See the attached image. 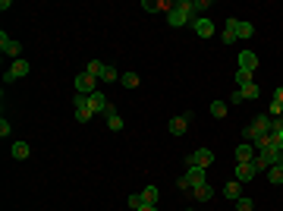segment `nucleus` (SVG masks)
Here are the masks:
<instances>
[{"label": "nucleus", "mask_w": 283, "mask_h": 211, "mask_svg": "<svg viewBox=\"0 0 283 211\" xmlns=\"http://www.w3.org/2000/svg\"><path fill=\"white\" fill-rule=\"evenodd\" d=\"M208 110H211V117H217V120L226 117V104L223 101H211V107H208Z\"/></svg>", "instance_id": "obj_21"}, {"label": "nucleus", "mask_w": 283, "mask_h": 211, "mask_svg": "<svg viewBox=\"0 0 283 211\" xmlns=\"http://www.w3.org/2000/svg\"><path fill=\"white\" fill-rule=\"evenodd\" d=\"M255 35V26L252 22H239L236 26V38H252Z\"/></svg>", "instance_id": "obj_22"}, {"label": "nucleus", "mask_w": 283, "mask_h": 211, "mask_svg": "<svg viewBox=\"0 0 283 211\" xmlns=\"http://www.w3.org/2000/svg\"><path fill=\"white\" fill-rule=\"evenodd\" d=\"M242 95H245V101H252V98H258V85L252 82V85H245V88H239Z\"/></svg>", "instance_id": "obj_28"}, {"label": "nucleus", "mask_w": 283, "mask_h": 211, "mask_svg": "<svg viewBox=\"0 0 283 211\" xmlns=\"http://www.w3.org/2000/svg\"><path fill=\"white\" fill-rule=\"evenodd\" d=\"M104 69H107V63H101V60H88V63H85V73H88V76H94L98 82H101Z\"/></svg>", "instance_id": "obj_16"}, {"label": "nucleus", "mask_w": 283, "mask_h": 211, "mask_svg": "<svg viewBox=\"0 0 283 211\" xmlns=\"http://www.w3.org/2000/svg\"><path fill=\"white\" fill-rule=\"evenodd\" d=\"M186 129H189L186 117H173V120H170V132H173V136H186Z\"/></svg>", "instance_id": "obj_17"}, {"label": "nucleus", "mask_w": 283, "mask_h": 211, "mask_svg": "<svg viewBox=\"0 0 283 211\" xmlns=\"http://www.w3.org/2000/svg\"><path fill=\"white\" fill-rule=\"evenodd\" d=\"M271 155H274V164H277V167H283V145L271 148Z\"/></svg>", "instance_id": "obj_31"}, {"label": "nucleus", "mask_w": 283, "mask_h": 211, "mask_svg": "<svg viewBox=\"0 0 283 211\" xmlns=\"http://www.w3.org/2000/svg\"><path fill=\"white\" fill-rule=\"evenodd\" d=\"M129 208H132V211L145 208V199H142V193H132V196H129Z\"/></svg>", "instance_id": "obj_26"}, {"label": "nucleus", "mask_w": 283, "mask_h": 211, "mask_svg": "<svg viewBox=\"0 0 283 211\" xmlns=\"http://www.w3.org/2000/svg\"><path fill=\"white\" fill-rule=\"evenodd\" d=\"M255 66H258V57H255L252 51H242V54H239V66H236V69H245V73H252Z\"/></svg>", "instance_id": "obj_12"}, {"label": "nucleus", "mask_w": 283, "mask_h": 211, "mask_svg": "<svg viewBox=\"0 0 283 211\" xmlns=\"http://www.w3.org/2000/svg\"><path fill=\"white\" fill-rule=\"evenodd\" d=\"M274 136H277V142H280V145H283V123H280V129H277V132H274Z\"/></svg>", "instance_id": "obj_35"}, {"label": "nucleus", "mask_w": 283, "mask_h": 211, "mask_svg": "<svg viewBox=\"0 0 283 211\" xmlns=\"http://www.w3.org/2000/svg\"><path fill=\"white\" fill-rule=\"evenodd\" d=\"M192 29H195V35H198V38H211V35H214V22H211L208 16L192 19Z\"/></svg>", "instance_id": "obj_7"}, {"label": "nucleus", "mask_w": 283, "mask_h": 211, "mask_svg": "<svg viewBox=\"0 0 283 211\" xmlns=\"http://www.w3.org/2000/svg\"><path fill=\"white\" fill-rule=\"evenodd\" d=\"M139 211H158V205H145V208H139Z\"/></svg>", "instance_id": "obj_36"}, {"label": "nucleus", "mask_w": 283, "mask_h": 211, "mask_svg": "<svg viewBox=\"0 0 283 211\" xmlns=\"http://www.w3.org/2000/svg\"><path fill=\"white\" fill-rule=\"evenodd\" d=\"M236 26H239V19H226V26H223V44H233L236 41Z\"/></svg>", "instance_id": "obj_15"}, {"label": "nucleus", "mask_w": 283, "mask_h": 211, "mask_svg": "<svg viewBox=\"0 0 283 211\" xmlns=\"http://www.w3.org/2000/svg\"><path fill=\"white\" fill-rule=\"evenodd\" d=\"M252 164H255V170H271L274 167V155L271 151H258V155L252 158Z\"/></svg>", "instance_id": "obj_10"}, {"label": "nucleus", "mask_w": 283, "mask_h": 211, "mask_svg": "<svg viewBox=\"0 0 283 211\" xmlns=\"http://www.w3.org/2000/svg\"><path fill=\"white\" fill-rule=\"evenodd\" d=\"M192 16H195L192 0H179V4H173V10L167 13V22L173 26V29H179V26H186V22H192Z\"/></svg>", "instance_id": "obj_1"}, {"label": "nucleus", "mask_w": 283, "mask_h": 211, "mask_svg": "<svg viewBox=\"0 0 283 211\" xmlns=\"http://www.w3.org/2000/svg\"><path fill=\"white\" fill-rule=\"evenodd\" d=\"M236 211H255L252 199H236Z\"/></svg>", "instance_id": "obj_30"}, {"label": "nucleus", "mask_w": 283, "mask_h": 211, "mask_svg": "<svg viewBox=\"0 0 283 211\" xmlns=\"http://www.w3.org/2000/svg\"><path fill=\"white\" fill-rule=\"evenodd\" d=\"M117 79H120V73L107 63V69H104V76H101V82H117Z\"/></svg>", "instance_id": "obj_27"}, {"label": "nucleus", "mask_w": 283, "mask_h": 211, "mask_svg": "<svg viewBox=\"0 0 283 211\" xmlns=\"http://www.w3.org/2000/svg\"><path fill=\"white\" fill-rule=\"evenodd\" d=\"M268 180H271L274 186H280V183H283V167H277V164H274V167L268 170Z\"/></svg>", "instance_id": "obj_24"}, {"label": "nucleus", "mask_w": 283, "mask_h": 211, "mask_svg": "<svg viewBox=\"0 0 283 211\" xmlns=\"http://www.w3.org/2000/svg\"><path fill=\"white\" fill-rule=\"evenodd\" d=\"M72 85H75V95H94V91H98V85H101V82L94 79V76H88V73L82 69L79 76H75V82H72Z\"/></svg>", "instance_id": "obj_2"}, {"label": "nucleus", "mask_w": 283, "mask_h": 211, "mask_svg": "<svg viewBox=\"0 0 283 211\" xmlns=\"http://www.w3.org/2000/svg\"><path fill=\"white\" fill-rule=\"evenodd\" d=\"M255 158V148H252V142H242V145H236V164H245V161H252Z\"/></svg>", "instance_id": "obj_13"}, {"label": "nucleus", "mask_w": 283, "mask_h": 211, "mask_svg": "<svg viewBox=\"0 0 283 211\" xmlns=\"http://www.w3.org/2000/svg\"><path fill=\"white\" fill-rule=\"evenodd\" d=\"M29 60H13V66L4 73V82H16V79H22V76H29Z\"/></svg>", "instance_id": "obj_4"}, {"label": "nucleus", "mask_w": 283, "mask_h": 211, "mask_svg": "<svg viewBox=\"0 0 283 211\" xmlns=\"http://www.w3.org/2000/svg\"><path fill=\"white\" fill-rule=\"evenodd\" d=\"M189 193H192L198 202H211L214 199V189L211 186H208V183H198V186H192V189H189Z\"/></svg>", "instance_id": "obj_11"}, {"label": "nucleus", "mask_w": 283, "mask_h": 211, "mask_svg": "<svg viewBox=\"0 0 283 211\" xmlns=\"http://www.w3.org/2000/svg\"><path fill=\"white\" fill-rule=\"evenodd\" d=\"M274 101H280V104H283V85H277V88H274Z\"/></svg>", "instance_id": "obj_34"}, {"label": "nucleus", "mask_w": 283, "mask_h": 211, "mask_svg": "<svg viewBox=\"0 0 283 211\" xmlns=\"http://www.w3.org/2000/svg\"><path fill=\"white\" fill-rule=\"evenodd\" d=\"M142 199H145V205H158V186H145Z\"/></svg>", "instance_id": "obj_20"}, {"label": "nucleus", "mask_w": 283, "mask_h": 211, "mask_svg": "<svg viewBox=\"0 0 283 211\" xmlns=\"http://www.w3.org/2000/svg\"><path fill=\"white\" fill-rule=\"evenodd\" d=\"M123 88H139V73H120Z\"/></svg>", "instance_id": "obj_19"}, {"label": "nucleus", "mask_w": 283, "mask_h": 211, "mask_svg": "<svg viewBox=\"0 0 283 211\" xmlns=\"http://www.w3.org/2000/svg\"><path fill=\"white\" fill-rule=\"evenodd\" d=\"M255 174H258V170H255V164H252V161L236 164V180H239V183H252V180H255Z\"/></svg>", "instance_id": "obj_8"}, {"label": "nucleus", "mask_w": 283, "mask_h": 211, "mask_svg": "<svg viewBox=\"0 0 283 211\" xmlns=\"http://www.w3.org/2000/svg\"><path fill=\"white\" fill-rule=\"evenodd\" d=\"M0 51H4V54H10V57H16V60H19V54H22V44H19L16 38H10V35L4 32V35H0Z\"/></svg>", "instance_id": "obj_6"}, {"label": "nucleus", "mask_w": 283, "mask_h": 211, "mask_svg": "<svg viewBox=\"0 0 283 211\" xmlns=\"http://www.w3.org/2000/svg\"><path fill=\"white\" fill-rule=\"evenodd\" d=\"M223 196H226V199H230V202H236V199H242V183H239V180H230V183H226V186H223Z\"/></svg>", "instance_id": "obj_14"}, {"label": "nucleus", "mask_w": 283, "mask_h": 211, "mask_svg": "<svg viewBox=\"0 0 283 211\" xmlns=\"http://www.w3.org/2000/svg\"><path fill=\"white\" fill-rule=\"evenodd\" d=\"M211 4H208V0H192V10H208Z\"/></svg>", "instance_id": "obj_33"}, {"label": "nucleus", "mask_w": 283, "mask_h": 211, "mask_svg": "<svg viewBox=\"0 0 283 211\" xmlns=\"http://www.w3.org/2000/svg\"><path fill=\"white\" fill-rule=\"evenodd\" d=\"M72 107H75V120H79V123H88V120L94 117V110H91V104H88V95H75Z\"/></svg>", "instance_id": "obj_3"}, {"label": "nucleus", "mask_w": 283, "mask_h": 211, "mask_svg": "<svg viewBox=\"0 0 283 211\" xmlns=\"http://www.w3.org/2000/svg\"><path fill=\"white\" fill-rule=\"evenodd\" d=\"M10 151H13V158H16V161H25V158L32 155V148H29L25 142H13V148H10Z\"/></svg>", "instance_id": "obj_18"}, {"label": "nucleus", "mask_w": 283, "mask_h": 211, "mask_svg": "<svg viewBox=\"0 0 283 211\" xmlns=\"http://www.w3.org/2000/svg\"><path fill=\"white\" fill-rule=\"evenodd\" d=\"M186 164L211 167V164H214V151H211V148H198V151H192V155H189V161H186Z\"/></svg>", "instance_id": "obj_5"}, {"label": "nucleus", "mask_w": 283, "mask_h": 211, "mask_svg": "<svg viewBox=\"0 0 283 211\" xmlns=\"http://www.w3.org/2000/svg\"><path fill=\"white\" fill-rule=\"evenodd\" d=\"M233 79H236V85H239V88H245V85H252V73L236 69V76H233Z\"/></svg>", "instance_id": "obj_23"}, {"label": "nucleus", "mask_w": 283, "mask_h": 211, "mask_svg": "<svg viewBox=\"0 0 283 211\" xmlns=\"http://www.w3.org/2000/svg\"><path fill=\"white\" fill-rule=\"evenodd\" d=\"M0 136H4V139L10 136V123H7V117H4V120H0Z\"/></svg>", "instance_id": "obj_32"}, {"label": "nucleus", "mask_w": 283, "mask_h": 211, "mask_svg": "<svg viewBox=\"0 0 283 211\" xmlns=\"http://www.w3.org/2000/svg\"><path fill=\"white\" fill-rule=\"evenodd\" d=\"M88 104H91V110H94V113H107V107H110V101L104 98L101 91H94V95H88Z\"/></svg>", "instance_id": "obj_9"}, {"label": "nucleus", "mask_w": 283, "mask_h": 211, "mask_svg": "<svg viewBox=\"0 0 283 211\" xmlns=\"http://www.w3.org/2000/svg\"><path fill=\"white\" fill-rule=\"evenodd\" d=\"M268 117H283V104H280V101H271V107H268Z\"/></svg>", "instance_id": "obj_29"}, {"label": "nucleus", "mask_w": 283, "mask_h": 211, "mask_svg": "<svg viewBox=\"0 0 283 211\" xmlns=\"http://www.w3.org/2000/svg\"><path fill=\"white\" fill-rule=\"evenodd\" d=\"M107 126H110V132H120V129H123V117H120V113H110V117H107Z\"/></svg>", "instance_id": "obj_25"}]
</instances>
